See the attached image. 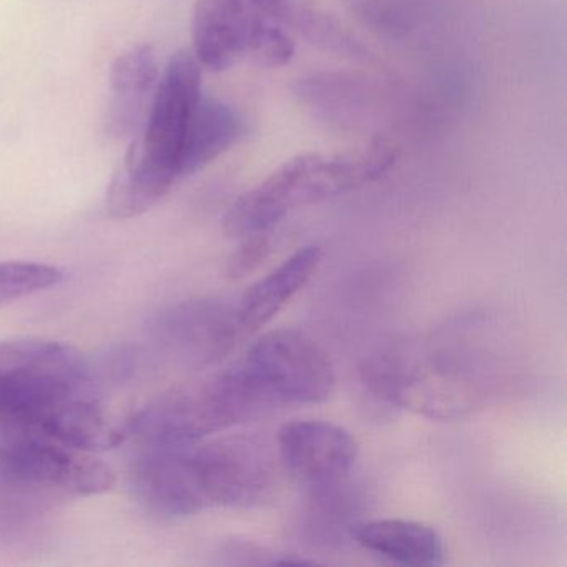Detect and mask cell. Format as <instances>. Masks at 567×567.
I'll return each instance as SVG.
<instances>
[{"instance_id":"1","label":"cell","mask_w":567,"mask_h":567,"mask_svg":"<svg viewBox=\"0 0 567 567\" xmlns=\"http://www.w3.org/2000/svg\"><path fill=\"white\" fill-rule=\"evenodd\" d=\"M115 486L107 464L45 436L21 414H0V523L24 527L58 504Z\"/></svg>"},{"instance_id":"2","label":"cell","mask_w":567,"mask_h":567,"mask_svg":"<svg viewBox=\"0 0 567 567\" xmlns=\"http://www.w3.org/2000/svg\"><path fill=\"white\" fill-rule=\"evenodd\" d=\"M202 95V65L190 51H178L161 72L144 125L109 185L105 205L112 218L145 214L181 181L178 155Z\"/></svg>"},{"instance_id":"3","label":"cell","mask_w":567,"mask_h":567,"mask_svg":"<svg viewBox=\"0 0 567 567\" xmlns=\"http://www.w3.org/2000/svg\"><path fill=\"white\" fill-rule=\"evenodd\" d=\"M396 161L398 148L386 141L344 154L297 155L230 205L224 218L225 234L234 238L267 234L295 208L321 204L380 181Z\"/></svg>"},{"instance_id":"4","label":"cell","mask_w":567,"mask_h":567,"mask_svg":"<svg viewBox=\"0 0 567 567\" xmlns=\"http://www.w3.org/2000/svg\"><path fill=\"white\" fill-rule=\"evenodd\" d=\"M241 364L175 388L125 421L135 443L190 444L271 413Z\"/></svg>"},{"instance_id":"5","label":"cell","mask_w":567,"mask_h":567,"mask_svg":"<svg viewBox=\"0 0 567 567\" xmlns=\"http://www.w3.org/2000/svg\"><path fill=\"white\" fill-rule=\"evenodd\" d=\"M368 396L393 410H408L430 420H460L486 396L483 381L451 358L416 357L384 350L367 358L360 370Z\"/></svg>"},{"instance_id":"6","label":"cell","mask_w":567,"mask_h":567,"mask_svg":"<svg viewBox=\"0 0 567 567\" xmlns=\"http://www.w3.org/2000/svg\"><path fill=\"white\" fill-rule=\"evenodd\" d=\"M188 486L198 513L212 507H250L274 491V457L255 437L225 436L185 451Z\"/></svg>"},{"instance_id":"7","label":"cell","mask_w":567,"mask_h":567,"mask_svg":"<svg viewBox=\"0 0 567 567\" xmlns=\"http://www.w3.org/2000/svg\"><path fill=\"white\" fill-rule=\"evenodd\" d=\"M240 364L274 410L324 403L337 386L333 364L323 348L293 328L258 338Z\"/></svg>"},{"instance_id":"8","label":"cell","mask_w":567,"mask_h":567,"mask_svg":"<svg viewBox=\"0 0 567 567\" xmlns=\"http://www.w3.org/2000/svg\"><path fill=\"white\" fill-rule=\"evenodd\" d=\"M87 377L84 358L69 344L32 338L0 341V414L84 393Z\"/></svg>"},{"instance_id":"9","label":"cell","mask_w":567,"mask_h":567,"mask_svg":"<svg viewBox=\"0 0 567 567\" xmlns=\"http://www.w3.org/2000/svg\"><path fill=\"white\" fill-rule=\"evenodd\" d=\"M154 337L174 363L204 370L220 363L245 334L235 307L198 298L167 308L155 321Z\"/></svg>"},{"instance_id":"10","label":"cell","mask_w":567,"mask_h":567,"mask_svg":"<svg viewBox=\"0 0 567 567\" xmlns=\"http://www.w3.org/2000/svg\"><path fill=\"white\" fill-rule=\"evenodd\" d=\"M277 457L285 473L313 489L344 483L358 460L350 431L323 420H293L277 434Z\"/></svg>"},{"instance_id":"11","label":"cell","mask_w":567,"mask_h":567,"mask_svg":"<svg viewBox=\"0 0 567 567\" xmlns=\"http://www.w3.org/2000/svg\"><path fill=\"white\" fill-rule=\"evenodd\" d=\"M258 16L244 0H197L192 18V54L202 69L227 71L247 58Z\"/></svg>"},{"instance_id":"12","label":"cell","mask_w":567,"mask_h":567,"mask_svg":"<svg viewBox=\"0 0 567 567\" xmlns=\"http://www.w3.org/2000/svg\"><path fill=\"white\" fill-rule=\"evenodd\" d=\"M161 72L154 49L148 45H134L115 59L104 122L111 137L124 141L141 132Z\"/></svg>"},{"instance_id":"13","label":"cell","mask_w":567,"mask_h":567,"mask_svg":"<svg viewBox=\"0 0 567 567\" xmlns=\"http://www.w3.org/2000/svg\"><path fill=\"white\" fill-rule=\"evenodd\" d=\"M321 255L317 245L300 248L241 295L235 311L244 334L267 327L307 287L320 267Z\"/></svg>"},{"instance_id":"14","label":"cell","mask_w":567,"mask_h":567,"mask_svg":"<svg viewBox=\"0 0 567 567\" xmlns=\"http://www.w3.org/2000/svg\"><path fill=\"white\" fill-rule=\"evenodd\" d=\"M350 537L368 553L401 566L433 567L444 560L440 533L420 520L400 517L357 520L351 526Z\"/></svg>"},{"instance_id":"15","label":"cell","mask_w":567,"mask_h":567,"mask_svg":"<svg viewBox=\"0 0 567 567\" xmlns=\"http://www.w3.org/2000/svg\"><path fill=\"white\" fill-rule=\"evenodd\" d=\"M240 114L220 99L202 95L188 122L178 155V178L190 177L217 161L240 137Z\"/></svg>"},{"instance_id":"16","label":"cell","mask_w":567,"mask_h":567,"mask_svg":"<svg viewBox=\"0 0 567 567\" xmlns=\"http://www.w3.org/2000/svg\"><path fill=\"white\" fill-rule=\"evenodd\" d=\"M64 271L38 261H2L0 264V307L39 291L58 287Z\"/></svg>"},{"instance_id":"17","label":"cell","mask_w":567,"mask_h":567,"mask_svg":"<svg viewBox=\"0 0 567 567\" xmlns=\"http://www.w3.org/2000/svg\"><path fill=\"white\" fill-rule=\"evenodd\" d=\"M295 51L293 39L280 22L258 16L248 51V58L254 59L255 64L267 69L284 68L290 64Z\"/></svg>"},{"instance_id":"18","label":"cell","mask_w":567,"mask_h":567,"mask_svg":"<svg viewBox=\"0 0 567 567\" xmlns=\"http://www.w3.org/2000/svg\"><path fill=\"white\" fill-rule=\"evenodd\" d=\"M291 22L300 29L301 34L311 44L320 45L327 51L337 52L341 55H357L358 52H361L357 41L328 16L318 14L313 11L295 12Z\"/></svg>"},{"instance_id":"19","label":"cell","mask_w":567,"mask_h":567,"mask_svg":"<svg viewBox=\"0 0 567 567\" xmlns=\"http://www.w3.org/2000/svg\"><path fill=\"white\" fill-rule=\"evenodd\" d=\"M240 240V245L230 255L225 268V274L231 280H241L254 274L270 255V240L265 234L248 235Z\"/></svg>"},{"instance_id":"20","label":"cell","mask_w":567,"mask_h":567,"mask_svg":"<svg viewBox=\"0 0 567 567\" xmlns=\"http://www.w3.org/2000/svg\"><path fill=\"white\" fill-rule=\"evenodd\" d=\"M218 556L224 557L221 563L225 564H260L255 559V556L260 557L264 564H268L264 559V556H267L264 547L255 546L254 543H248V540H227V543L221 544Z\"/></svg>"},{"instance_id":"21","label":"cell","mask_w":567,"mask_h":567,"mask_svg":"<svg viewBox=\"0 0 567 567\" xmlns=\"http://www.w3.org/2000/svg\"><path fill=\"white\" fill-rule=\"evenodd\" d=\"M244 2L257 14L277 22H291L297 12L291 6V0H244Z\"/></svg>"}]
</instances>
